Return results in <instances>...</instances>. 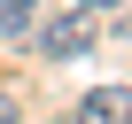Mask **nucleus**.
I'll use <instances>...</instances> for the list:
<instances>
[{
    "label": "nucleus",
    "instance_id": "f257e3e1",
    "mask_svg": "<svg viewBox=\"0 0 132 124\" xmlns=\"http://www.w3.org/2000/svg\"><path fill=\"white\" fill-rule=\"evenodd\" d=\"M23 39L39 47V62H78L101 31H93V16H47V23H31Z\"/></svg>",
    "mask_w": 132,
    "mask_h": 124
},
{
    "label": "nucleus",
    "instance_id": "f03ea898",
    "mask_svg": "<svg viewBox=\"0 0 132 124\" xmlns=\"http://www.w3.org/2000/svg\"><path fill=\"white\" fill-rule=\"evenodd\" d=\"M78 124H124V85H93L78 101Z\"/></svg>",
    "mask_w": 132,
    "mask_h": 124
},
{
    "label": "nucleus",
    "instance_id": "7ed1b4c3",
    "mask_svg": "<svg viewBox=\"0 0 132 124\" xmlns=\"http://www.w3.org/2000/svg\"><path fill=\"white\" fill-rule=\"evenodd\" d=\"M39 23V0H0V39H23Z\"/></svg>",
    "mask_w": 132,
    "mask_h": 124
},
{
    "label": "nucleus",
    "instance_id": "20e7f679",
    "mask_svg": "<svg viewBox=\"0 0 132 124\" xmlns=\"http://www.w3.org/2000/svg\"><path fill=\"white\" fill-rule=\"evenodd\" d=\"M0 124H23V116H16V101H8V93H0Z\"/></svg>",
    "mask_w": 132,
    "mask_h": 124
},
{
    "label": "nucleus",
    "instance_id": "39448f33",
    "mask_svg": "<svg viewBox=\"0 0 132 124\" xmlns=\"http://www.w3.org/2000/svg\"><path fill=\"white\" fill-rule=\"evenodd\" d=\"M62 124H78V116H62Z\"/></svg>",
    "mask_w": 132,
    "mask_h": 124
}]
</instances>
